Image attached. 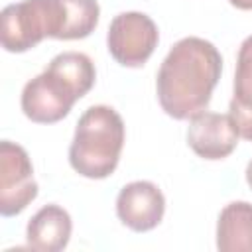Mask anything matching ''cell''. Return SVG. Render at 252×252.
I'll use <instances>...</instances> for the list:
<instances>
[{"mask_svg": "<svg viewBox=\"0 0 252 252\" xmlns=\"http://www.w3.org/2000/svg\"><path fill=\"white\" fill-rule=\"evenodd\" d=\"M220 73L222 57L211 41L197 35L175 41L156 77V93L163 112L175 120H189L203 112Z\"/></svg>", "mask_w": 252, "mask_h": 252, "instance_id": "6da1fadb", "label": "cell"}, {"mask_svg": "<svg viewBox=\"0 0 252 252\" xmlns=\"http://www.w3.org/2000/svg\"><path fill=\"white\" fill-rule=\"evenodd\" d=\"M96 79L94 63L81 51H63L30 79L22 91V110L37 124H53L65 118L73 104L85 96Z\"/></svg>", "mask_w": 252, "mask_h": 252, "instance_id": "7a4b0ae2", "label": "cell"}, {"mask_svg": "<svg viewBox=\"0 0 252 252\" xmlns=\"http://www.w3.org/2000/svg\"><path fill=\"white\" fill-rule=\"evenodd\" d=\"M124 146V120L106 104L89 106L77 120L69 146L71 167L89 179H104L118 165Z\"/></svg>", "mask_w": 252, "mask_h": 252, "instance_id": "3957f363", "label": "cell"}, {"mask_svg": "<svg viewBox=\"0 0 252 252\" xmlns=\"http://www.w3.org/2000/svg\"><path fill=\"white\" fill-rule=\"evenodd\" d=\"M63 0H22L0 14V41L10 53H24L43 37L63 39Z\"/></svg>", "mask_w": 252, "mask_h": 252, "instance_id": "277c9868", "label": "cell"}, {"mask_svg": "<svg viewBox=\"0 0 252 252\" xmlns=\"http://www.w3.org/2000/svg\"><path fill=\"white\" fill-rule=\"evenodd\" d=\"M156 22L144 12H122L112 18L106 32V45L116 63L142 67L158 45Z\"/></svg>", "mask_w": 252, "mask_h": 252, "instance_id": "5b68a950", "label": "cell"}, {"mask_svg": "<svg viewBox=\"0 0 252 252\" xmlns=\"http://www.w3.org/2000/svg\"><path fill=\"white\" fill-rule=\"evenodd\" d=\"M37 197V183L28 152L10 140L0 142V213L20 215Z\"/></svg>", "mask_w": 252, "mask_h": 252, "instance_id": "8992f818", "label": "cell"}, {"mask_svg": "<svg viewBox=\"0 0 252 252\" xmlns=\"http://www.w3.org/2000/svg\"><path fill=\"white\" fill-rule=\"evenodd\" d=\"M165 213V197L152 181H132L116 197V215L134 232L156 228Z\"/></svg>", "mask_w": 252, "mask_h": 252, "instance_id": "52a82bcc", "label": "cell"}, {"mask_svg": "<svg viewBox=\"0 0 252 252\" xmlns=\"http://www.w3.org/2000/svg\"><path fill=\"white\" fill-rule=\"evenodd\" d=\"M238 128L230 114L199 112L187 128L189 148L203 159H222L230 156L238 144Z\"/></svg>", "mask_w": 252, "mask_h": 252, "instance_id": "ba28073f", "label": "cell"}, {"mask_svg": "<svg viewBox=\"0 0 252 252\" xmlns=\"http://www.w3.org/2000/svg\"><path fill=\"white\" fill-rule=\"evenodd\" d=\"M71 230L73 222L63 207L55 203L43 205L26 226L28 246L39 252H59L69 244Z\"/></svg>", "mask_w": 252, "mask_h": 252, "instance_id": "9c48e42d", "label": "cell"}, {"mask_svg": "<svg viewBox=\"0 0 252 252\" xmlns=\"http://www.w3.org/2000/svg\"><path fill=\"white\" fill-rule=\"evenodd\" d=\"M228 114L232 116L238 134L244 140H252V35H248L238 47Z\"/></svg>", "mask_w": 252, "mask_h": 252, "instance_id": "30bf717a", "label": "cell"}, {"mask_svg": "<svg viewBox=\"0 0 252 252\" xmlns=\"http://www.w3.org/2000/svg\"><path fill=\"white\" fill-rule=\"evenodd\" d=\"M217 248L220 252H252V203H228L217 220Z\"/></svg>", "mask_w": 252, "mask_h": 252, "instance_id": "8fae6325", "label": "cell"}, {"mask_svg": "<svg viewBox=\"0 0 252 252\" xmlns=\"http://www.w3.org/2000/svg\"><path fill=\"white\" fill-rule=\"evenodd\" d=\"M65 28L63 39H81L94 32L100 16L96 0H63Z\"/></svg>", "mask_w": 252, "mask_h": 252, "instance_id": "7c38bea8", "label": "cell"}, {"mask_svg": "<svg viewBox=\"0 0 252 252\" xmlns=\"http://www.w3.org/2000/svg\"><path fill=\"white\" fill-rule=\"evenodd\" d=\"M238 10H252V0H228Z\"/></svg>", "mask_w": 252, "mask_h": 252, "instance_id": "4fadbf2b", "label": "cell"}, {"mask_svg": "<svg viewBox=\"0 0 252 252\" xmlns=\"http://www.w3.org/2000/svg\"><path fill=\"white\" fill-rule=\"evenodd\" d=\"M246 183H248L250 189H252V159H250L248 165H246Z\"/></svg>", "mask_w": 252, "mask_h": 252, "instance_id": "5bb4252c", "label": "cell"}]
</instances>
